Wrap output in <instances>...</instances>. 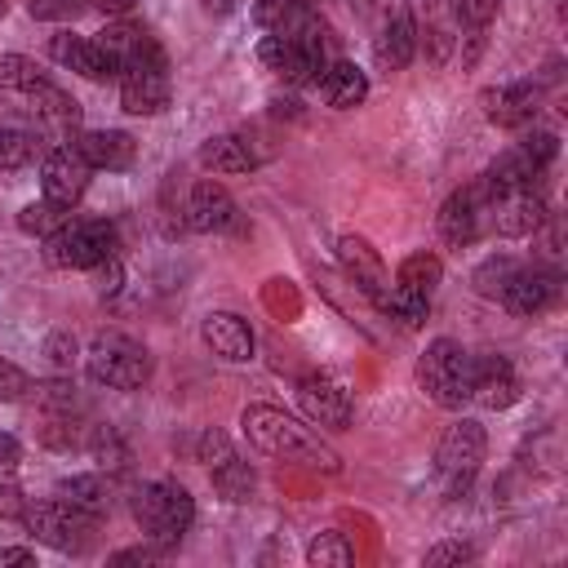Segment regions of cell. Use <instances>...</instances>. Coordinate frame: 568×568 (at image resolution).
I'll list each match as a JSON object with an SVG mask.
<instances>
[{"label":"cell","instance_id":"obj_1","mask_svg":"<svg viewBox=\"0 0 568 568\" xmlns=\"http://www.w3.org/2000/svg\"><path fill=\"white\" fill-rule=\"evenodd\" d=\"M240 426L248 435V444L262 453V457H275V462H297V466H311V470H342L337 453L311 430L302 426L297 417H288L284 408L275 404H248L240 413Z\"/></svg>","mask_w":568,"mask_h":568},{"label":"cell","instance_id":"obj_2","mask_svg":"<svg viewBox=\"0 0 568 568\" xmlns=\"http://www.w3.org/2000/svg\"><path fill=\"white\" fill-rule=\"evenodd\" d=\"M133 519L151 546L173 550L195 524V501L178 479H151L133 493Z\"/></svg>","mask_w":568,"mask_h":568},{"label":"cell","instance_id":"obj_3","mask_svg":"<svg viewBox=\"0 0 568 568\" xmlns=\"http://www.w3.org/2000/svg\"><path fill=\"white\" fill-rule=\"evenodd\" d=\"M470 373H475V355L457 337H435L417 355V386L439 408L470 404Z\"/></svg>","mask_w":568,"mask_h":568},{"label":"cell","instance_id":"obj_4","mask_svg":"<svg viewBox=\"0 0 568 568\" xmlns=\"http://www.w3.org/2000/svg\"><path fill=\"white\" fill-rule=\"evenodd\" d=\"M328 27L324 22H315L311 31H302V36H262L257 40V62L262 67H271L280 80H288V84H315L320 80V71L333 62L328 58Z\"/></svg>","mask_w":568,"mask_h":568},{"label":"cell","instance_id":"obj_5","mask_svg":"<svg viewBox=\"0 0 568 568\" xmlns=\"http://www.w3.org/2000/svg\"><path fill=\"white\" fill-rule=\"evenodd\" d=\"M84 364H89V377L106 390H138L151 377V351L142 342H133L129 333H115V328L93 333Z\"/></svg>","mask_w":568,"mask_h":568},{"label":"cell","instance_id":"obj_6","mask_svg":"<svg viewBox=\"0 0 568 568\" xmlns=\"http://www.w3.org/2000/svg\"><path fill=\"white\" fill-rule=\"evenodd\" d=\"M120 235L106 217H67L49 240H44V262L62 271H93L98 262L115 257Z\"/></svg>","mask_w":568,"mask_h":568},{"label":"cell","instance_id":"obj_7","mask_svg":"<svg viewBox=\"0 0 568 568\" xmlns=\"http://www.w3.org/2000/svg\"><path fill=\"white\" fill-rule=\"evenodd\" d=\"M22 524H27V532H31L40 546L62 550V555H80V550H89V546H93V528H98V519H93V515H84V510L67 506L62 497L27 501Z\"/></svg>","mask_w":568,"mask_h":568},{"label":"cell","instance_id":"obj_8","mask_svg":"<svg viewBox=\"0 0 568 568\" xmlns=\"http://www.w3.org/2000/svg\"><path fill=\"white\" fill-rule=\"evenodd\" d=\"M484 453H488V435H484V426H479L475 417H457V422L439 435V444H435V470H439L448 497L466 493V484L475 479Z\"/></svg>","mask_w":568,"mask_h":568},{"label":"cell","instance_id":"obj_9","mask_svg":"<svg viewBox=\"0 0 568 568\" xmlns=\"http://www.w3.org/2000/svg\"><path fill=\"white\" fill-rule=\"evenodd\" d=\"M27 124L36 133L40 146H58V142H75V129H80V102L58 89V84H36L27 89Z\"/></svg>","mask_w":568,"mask_h":568},{"label":"cell","instance_id":"obj_10","mask_svg":"<svg viewBox=\"0 0 568 568\" xmlns=\"http://www.w3.org/2000/svg\"><path fill=\"white\" fill-rule=\"evenodd\" d=\"M115 80H120V106L129 115H155V111H164V102H169V58H164V49L142 53Z\"/></svg>","mask_w":568,"mask_h":568},{"label":"cell","instance_id":"obj_11","mask_svg":"<svg viewBox=\"0 0 568 568\" xmlns=\"http://www.w3.org/2000/svg\"><path fill=\"white\" fill-rule=\"evenodd\" d=\"M89 173L93 169L80 155V146L75 142H58L40 160V191H44V200H53L62 209H75L84 200V191H89Z\"/></svg>","mask_w":568,"mask_h":568},{"label":"cell","instance_id":"obj_12","mask_svg":"<svg viewBox=\"0 0 568 568\" xmlns=\"http://www.w3.org/2000/svg\"><path fill=\"white\" fill-rule=\"evenodd\" d=\"M297 404L302 413L315 422V426H328V430H346L351 417H355V404H351V390L333 377V373H311L297 382Z\"/></svg>","mask_w":568,"mask_h":568},{"label":"cell","instance_id":"obj_13","mask_svg":"<svg viewBox=\"0 0 568 568\" xmlns=\"http://www.w3.org/2000/svg\"><path fill=\"white\" fill-rule=\"evenodd\" d=\"M373 53L386 71H404L417 53V22H413V9L404 0H390L382 4L377 13V36H373Z\"/></svg>","mask_w":568,"mask_h":568},{"label":"cell","instance_id":"obj_14","mask_svg":"<svg viewBox=\"0 0 568 568\" xmlns=\"http://www.w3.org/2000/svg\"><path fill=\"white\" fill-rule=\"evenodd\" d=\"M484 213H488V222H493L497 235L519 240V235H532V231L546 222V200H541L537 186H515V191L493 195V200L484 204Z\"/></svg>","mask_w":568,"mask_h":568},{"label":"cell","instance_id":"obj_15","mask_svg":"<svg viewBox=\"0 0 568 568\" xmlns=\"http://www.w3.org/2000/svg\"><path fill=\"white\" fill-rule=\"evenodd\" d=\"M186 226L195 235H222V231H240V209L231 200V191L213 178L195 182L186 195Z\"/></svg>","mask_w":568,"mask_h":568},{"label":"cell","instance_id":"obj_16","mask_svg":"<svg viewBox=\"0 0 568 568\" xmlns=\"http://www.w3.org/2000/svg\"><path fill=\"white\" fill-rule=\"evenodd\" d=\"M484 191H479V182L475 186H462V191H453L444 204H439V217H435V226H439V240L448 244V248H466L475 235H479V222H484Z\"/></svg>","mask_w":568,"mask_h":568},{"label":"cell","instance_id":"obj_17","mask_svg":"<svg viewBox=\"0 0 568 568\" xmlns=\"http://www.w3.org/2000/svg\"><path fill=\"white\" fill-rule=\"evenodd\" d=\"M555 297H559V275L546 271V266H528V262H519V271L510 275V284L501 288L497 302H501L510 315H541Z\"/></svg>","mask_w":568,"mask_h":568},{"label":"cell","instance_id":"obj_18","mask_svg":"<svg viewBox=\"0 0 568 568\" xmlns=\"http://www.w3.org/2000/svg\"><path fill=\"white\" fill-rule=\"evenodd\" d=\"M484 115L497 124V129H524L532 124L537 106H541V89L532 80H515V84H497V89H484Z\"/></svg>","mask_w":568,"mask_h":568},{"label":"cell","instance_id":"obj_19","mask_svg":"<svg viewBox=\"0 0 568 568\" xmlns=\"http://www.w3.org/2000/svg\"><path fill=\"white\" fill-rule=\"evenodd\" d=\"M49 53H53L58 67H67V71H75V75H84V80H115V75H120L115 62L102 53V44H98L93 36L58 31V36L49 40Z\"/></svg>","mask_w":568,"mask_h":568},{"label":"cell","instance_id":"obj_20","mask_svg":"<svg viewBox=\"0 0 568 568\" xmlns=\"http://www.w3.org/2000/svg\"><path fill=\"white\" fill-rule=\"evenodd\" d=\"M470 399L479 408H510L519 399V377L506 355H475L470 373Z\"/></svg>","mask_w":568,"mask_h":568},{"label":"cell","instance_id":"obj_21","mask_svg":"<svg viewBox=\"0 0 568 568\" xmlns=\"http://www.w3.org/2000/svg\"><path fill=\"white\" fill-rule=\"evenodd\" d=\"M200 337H204V346H209L217 359H231V364L253 359V346H257L248 320L235 315V311H209L204 324H200Z\"/></svg>","mask_w":568,"mask_h":568},{"label":"cell","instance_id":"obj_22","mask_svg":"<svg viewBox=\"0 0 568 568\" xmlns=\"http://www.w3.org/2000/svg\"><path fill=\"white\" fill-rule=\"evenodd\" d=\"M337 262H342L346 280H351L364 297H377V293L390 284L386 262L377 257V248H373L364 235H342V240H337Z\"/></svg>","mask_w":568,"mask_h":568},{"label":"cell","instance_id":"obj_23","mask_svg":"<svg viewBox=\"0 0 568 568\" xmlns=\"http://www.w3.org/2000/svg\"><path fill=\"white\" fill-rule=\"evenodd\" d=\"M75 146L89 160V169H106V173H124L138 160V142L120 129H84L75 133Z\"/></svg>","mask_w":568,"mask_h":568},{"label":"cell","instance_id":"obj_24","mask_svg":"<svg viewBox=\"0 0 568 568\" xmlns=\"http://www.w3.org/2000/svg\"><path fill=\"white\" fill-rule=\"evenodd\" d=\"M320 98L333 106V111H351V106H359L364 98H368V75L355 67V62H346V58H333L324 71H320Z\"/></svg>","mask_w":568,"mask_h":568},{"label":"cell","instance_id":"obj_25","mask_svg":"<svg viewBox=\"0 0 568 568\" xmlns=\"http://www.w3.org/2000/svg\"><path fill=\"white\" fill-rule=\"evenodd\" d=\"M93 40H98V44H102V53L115 62V71H124V67H129V62H138L142 53L160 49V40H155L142 22H124V18H120V22H106Z\"/></svg>","mask_w":568,"mask_h":568},{"label":"cell","instance_id":"obj_26","mask_svg":"<svg viewBox=\"0 0 568 568\" xmlns=\"http://www.w3.org/2000/svg\"><path fill=\"white\" fill-rule=\"evenodd\" d=\"M253 22L271 36H302L315 22H324L306 0H257L253 4Z\"/></svg>","mask_w":568,"mask_h":568},{"label":"cell","instance_id":"obj_27","mask_svg":"<svg viewBox=\"0 0 568 568\" xmlns=\"http://www.w3.org/2000/svg\"><path fill=\"white\" fill-rule=\"evenodd\" d=\"M200 164L209 173H248L257 164V155H253L248 138H240V133H213L200 146Z\"/></svg>","mask_w":568,"mask_h":568},{"label":"cell","instance_id":"obj_28","mask_svg":"<svg viewBox=\"0 0 568 568\" xmlns=\"http://www.w3.org/2000/svg\"><path fill=\"white\" fill-rule=\"evenodd\" d=\"M53 497H62L67 506H75V510H84L93 519H102L111 510V488H106L102 475H67V479H58Z\"/></svg>","mask_w":568,"mask_h":568},{"label":"cell","instance_id":"obj_29","mask_svg":"<svg viewBox=\"0 0 568 568\" xmlns=\"http://www.w3.org/2000/svg\"><path fill=\"white\" fill-rule=\"evenodd\" d=\"M439 280H444V262H439L430 248H417V253H408V257L395 266V284L408 288V293H417V297H430Z\"/></svg>","mask_w":568,"mask_h":568},{"label":"cell","instance_id":"obj_30","mask_svg":"<svg viewBox=\"0 0 568 568\" xmlns=\"http://www.w3.org/2000/svg\"><path fill=\"white\" fill-rule=\"evenodd\" d=\"M373 306H377L386 320H395L399 328H422L430 297H417V293H408V288H399V284H386V288L373 297Z\"/></svg>","mask_w":568,"mask_h":568},{"label":"cell","instance_id":"obj_31","mask_svg":"<svg viewBox=\"0 0 568 568\" xmlns=\"http://www.w3.org/2000/svg\"><path fill=\"white\" fill-rule=\"evenodd\" d=\"M209 475H213V488H217V497L222 501H248L253 497V488H257V479H253V466L244 462V457H222L217 466H209Z\"/></svg>","mask_w":568,"mask_h":568},{"label":"cell","instance_id":"obj_32","mask_svg":"<svg viewBox=\"0 0 568 568\" xmlns=\"http://www.w3.org/2000/svg\"><path fill=\"white\" fill-rule=\"evenodd\" d=\"M306 564H315V568H346V564H355V546L346 541V532H315L311 541H306Z\"/></svg>","mask_w":568,"mask_h":568},{"label":"cell","instance_id":"obj_33","mask_svg":"<svg viewBox=\"0 0 568 568\" xmlns=\"http://www.w3.org/2000/svg\"><path fill=\"white\" fill-rule=\"evenodd\" d=\"M36 151H40V142H36L27 120L22 124H0V169H22V164H31Z\"/></svg>","mask_w":568,"mask_h":568},{"label":"cell","instance_id":"obj_34","mask_svg":"<svg viewBox=\"0 0 568 568\" xmlns=\"http://www.w3.org/2000/svg\"><path fill=\"white\" fill-rule=\"evenodd\" d=\"M515 271H519V257H510V253H493V257H484V262L475 266L470 284H475V293H484V297H501V288L510 284Z\"/></svg>","mask_w":568,"mask_h":568},{"label":"cell","instance_id":"obj_35","mask_svg":"<svg viewBox=\"0 0 568 568\" xmlns=\"http://www.w3.org/2000/svg\"><path fill=\"white\" fill-rule=\"evenodd\" d=\"M44 84V67L27 53H0V89H36Z\"/></svg>","mask_w":568,"mask_h":568},{"label":"cell","instance_id":"obj_36","mask_svg":"<svg viewBox=\"0 0 568 568\" xmlns=\"http://www.w3.org/2000/svg\"><path fill=\"white\" fill-rule=\"evenodd\" d=\"M67 217H71V209H62V204H53V200H40V204H27V209L18 213V226H22L27 235L49 240Z\"/></svg>","mask_w":568,"mask_h":568},{"label":"cell","instance_id":"obj_37","mask_svg":"<svg viewBox=\"0 0 568 568\" xmlns=\"http://www.w3.org/2000/svg\"><path fill=\"white\" fill-rule=\"evenodd\" d=\"M497 4H501V0H448V13H453V22H457V31L466 27L470 36H479V31L493 22Z\"/></svg>","mask_w":568,"mask_h":568},{"label":"cell","instance_id":"obj_38","mask_svg":"<svg viewBox=\"0 0 568 568\" xmlns=\"http://www.w3.org/2000/svg\"><path fill=\"white\" fill-rule=\"evenodd\" d=\"M515 146H519V151L532 160V169H541V173H546V164L559 155V138H555L550 129H532V133H524Z\"/></svg>","mask_w":568,"mask_h":568},{"label":"cell","instance_id":"obj_39","mask_svg":"<svg viewBox=\"0 0 568 568\" xmlns=\"http://www.w3.org/2000/svg\"><path fill=\"white\" fill-rule=\"evenodd\" d=\"M80 4H89V0H27V13L40 22H62V18H75Z\"/></svg>","mask_w":568,"mask_h":568},{"label":"cell","instance_id":"obj_40","mask_svg":"<svg viewBox=\"0 0 568 568\" xmlns=\"http://www.w3.org/2000/svg\"><path fill=\"white\" fill-rule=\"evenodd\" d=\"M31 390V377L13 364V359H4L0 355V404H9V399H22Z\"/></svg>","mask_w":568,"mask_h":568},{"label":"cell","instance_id":"obj_41","mask_svg":"<svg viewBox=\"0 0 568 568\" xmlns=\"http://www.w3.org/2000/svg\"><path fill=\"white\" fill-rule=\"evenodd\" d=\"M44 355H49L53 368H71V359H75V337H71L67 328H53V333L44 337Z\"/></svg>","mask_w":568,"mask_h":568},{"label":"cell","instance_id":"obj_42","mask_svg":"<svg viewBox=\"0 0 568 568\" xmlns=\"http://www.w3.org/2000/svg\"><path fill=\"white\" fill-rule=\"evenodd\" d=\"M22 510H27V497L18 488V475H0V515L4 519H22Z\"/></svg>","mask_w":568,"mask_h":568},{"label":"cell","instance_id":"obj_43","mask_svg":"<svg viewBox=\"0 0 568 568\" xmlns=\"http://www.w3.org/2000/svg\"><path fill=\"white\" fill-rule=\"evenodd\" d=\"M466 559H475V550L466 541H439V546L426 550V564L430 568H439V564H466Z\"/></svg>","mask_w":568,"mask_h":568},{"label":"cell","instance_id":"obj_44","mask_svg":"<svg viewBox=\"0 0 568 568\" xmlns=\"http://www.w3.org/2000/svg\"><path fill=\"white\" fill-rule=\"evenodd\" d=\"M231 453H235V448H231V439H226L222 430H204V435H200V462H204V466H217V462L231 457Z\"/></svg>","mask_w":568,"mask_h":568},{"label":"cell","instance_id":"obj_45","mask_svg":"<svg viewBox=\"0 0 568 568\" xmlns=\"http://www.w3.org/2000/svg\"><path fill=\"white\" fill-rule=\"evenodd\" d=\"M120 280H124L120 257H106V262H98V266H93V284H98V293H115V288H120Z\"/></svg>","mask_w":568,"mask_h":568},{"label":"cell","instance_id":"obj_46","mask_svg":"<svg viewBox=\"0 0 568 568\" xmlns=\"http://www.w3.org/2000/svg\"><path fill=\"white\" fill-rule=\"evenodd\" d=\"M18 462H22V444L9 430H0V475H18Z\"/></svg>","mask_w":568,"mask_h":568},{"label":"cell","instance_id":"obj_47","mask_svg":"<svg viewBox=\"0 0 568 568\" xmlns=\"http://www.w3.org/2000/svg\"><path fill=\"white\" fill-rule=\"evenodd\" d=\"M160 555V546H133V550H120V555H111V564L120 568V564H151Z\"/></svg>","mask_w":568,"mask_h":568},{"label":"cell","instance_id":"obj_48","mask_svg":"<svg viewBox=\"0 0 568 568\" xmlns=\"http://www.w3.org/2000/svg\"><path fill=\"white\" fill-rule=\"evenodd\" d=\"M4 564H36V550H27V546H4L0 550V568Z\"/></svg>","mask_w":568,"mask_h":568},{"label":"cell","instance_id":"obj_49","mask_svg":"<svg viewBox=\"0 0 568 568\" xmlns=\"http://www.w3.org/2000/svg\"><path fill=\"white\" fill-rule=\"evenodd\" d=\"M89 4H98L102 13H129L133 9V0H89Z\"/></svg>","mask_w":568,"mask_h":568},{"label":"cell","instance_id":"obj_50","mask_svg":"<svg viewBox=\"0 0 568 568\" xmlns=\"http://www.w3.org/2000/svg\"><path fill=\"white\" fill-rule=\"evenodd\" d=\"M22 120H27V111H18V106L0 102V124H22Z\"/></svg>","mask_w":568,"mask_h":568},{"label":"cell","instance_id":"obj_51","mask_svg":"<svg viewBox=\"0 0 568 568\" xmlns=\"http://www.w3.org/2000/svg\"><path fill=\"white\" fill-rule=\"evenodd\" d=\"M204 4H209V9H217V13H226V9H235L240 0H204Z\"/></svg>","mask_w":568,"mask_h":568},{"label":"cell","instance_id":"obj_52","mask_svg":"<svg viewBox=\"0 0 568 568\" xmlns=\"http://www.w3.org/2000/svg\"><path fill=\"white\" fill-rule=\"evenodd\" d=\"M4 13H9V4H4V0H0V18H4Z\"/></svg>","mask_w":568,"mask_h":568}]
</instances>
